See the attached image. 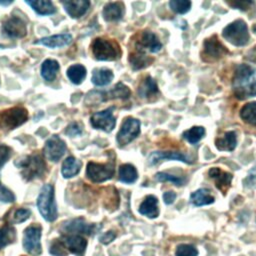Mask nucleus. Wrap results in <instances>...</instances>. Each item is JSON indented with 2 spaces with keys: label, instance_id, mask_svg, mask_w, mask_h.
<instances>
[{
  "label": "nucleus",
  "instance_id": "27",
  "mask_svg": "<svg viewBox=\"0 0 256 256\" xmlns=\"http://www.w3.org/2000/svg\"><path fill=\"white\" fill-rule=\"evenodd\" d=\"M81 168V162L75 157H67L62 164V175L64 178H71L78 174Z\"/></svg>",
  "mask_w": 256,
  "mask_h": 256
},
{
  "label": "nucleus",
  "instance_id": "33",
  "mask_svg": "<svg viewBox=\"0 0 256 256\" xmlns=\"http://www.w3.org/2000/svg\"><path fill=\"white\" fill-rule=\"evenodd\" d=\"M240 117L246 123L256 126V102L245 104L240 110Z\"/></svg>",
  "mask_w": 256,
  "mask_h": 256
},
{
  "label": "nucleus",
  "instance_id": "39",
  "mask_svg": "<svg viewBox=\"0 0 256 256\" xmlns=\"http://www.w3.org/2000/svg\"><path fill=\"white\" fill-rule=\"evenodd\" d=\"M198 250L191 244H180L176 248L175 256H197Z\"/></svg>",
  "mask_w": 256,
  "mask_h": 256
},
{
  "label": "nucleus",
  "instance_id": "21",
  "mask_svg": "<svg viewBox=\"0 0 256 256\" xmlns=\"http://www.w3.org/2000/svg\"><path fill=\"white\" fill-rule=\"evenodd\" d=\"M139 213L151 219L158 217L159 215L158 199L153 195H148L140 204Z\"/></svg>",
  "mask_w": 256,
  "mask_h": 256
},
{
  "label": "nucleus",
  "instance_id": "4",
  "mask_svg": "<svg viewBox=\"0 0 256 256\" xmlns=\"http://www.w3.org/2000/svg\"><path fill=\"white\" fill-rule=\"evenodd\" d=\"M15 164L20 168L21 174L26 180L41 177L46 169L43 158L38 154L29 155Z\"/></svg>",
  "mask_w": 256,
  "mask_h": 256
},
{
  "label": "nucleus",
  "instance_id": "29",
  "mask_svg": "<svg viewBox=\"0 0 256 256\" xmlns=\"http://www.w3.org/2000/svg\"><path fill=\"white\" fill-rule=\"evenodd\" d=\"M59 70V64L56 60L47 59L42 63L41 66V75L47 81H52L57 76Z\"/></svg>",
  "mask_w": 256,
  "mask_h": 256
},
{
  "label": "nucleus",
  "instance_id": "23",
  "mask_svg": "<svg viewBox=\"0 0 256 256\" xmlns=\"http://www.w3.org/2000/svg\"><path fill=\"white\" fill-rule=\"evenodd\" d=\"M124 6L120 2H111L104 6L103 17L106 21H118L122 18Z\"/></svg>",
  "mask_w": 256,
  "mask_h": 256
},
{
  "label": "nucleus",
  "instance_id": "32",
  "mask_svg": "<svg viewBox=\"0 0 256 256\" xmlns=\"http://www.w3.org/2000/svg\"><path fill=\"white\" fill-rule=\"evenodd\" d=\"M129 61H130L132 68L137 70V69H143V68L149 66L152 63L153 59L146 56L144 53L135 52L133 54H130Z\"/></svg>",
  "mask_w": 256,
  "mask_h": 256
},
{
  "label": "nucleus",
  "instance_id": "43",
  "mask_svg": "<svg viewBox=\"0 0 256 256\" xmlns=\"http://www.w3.org/2000/svg\"><path fill=\"white\" fill-rule=\"evenodd\" d=\"M254 2L252 1H235V2H227V4H229L230 6H232L233 8H238L240 10H247L249 9Z\"/></svg>",
  "mask_w": 256,
  "mask_h": 256
},
{
  "label": "nucleus",
  "instance_id": "7",
  "mask_svg": "<svg viewBox=\"0 0 256 256\" xmlns=\"http://www.w3.org/2000/svg\"><path fill=\"white\" fill-rule=\"evenodd\" d=\"M28 118V112L23 107H13L0 112V128L11 130L23 124Z\"/></svg>",
  "mask_w": 256,
  "mask_h": 256
},
{
  "label": "nucleus",
  "instance_id": "38",
  "mask_svg": "<svg viewBox=\"0 0 256 256\" xmlns=\"http://www.w3.org/2000/svg\"><path fill=\"white\" fill-rule=\"evenodd\" d=\"M170 8L178 13V14H185L191 8V2L188 0H171L169 2Z\"/></svg>",
  "mask_w": 256,
  "mask_h": 256
},
{
  "label": "nucleus",
  "instance_id": "13",
  "mask_svg": "<svg viewBox=\"0 0 256 256\" xmlns=\"http://www.w3.org/2000/svg\"><path fill=\"white\" fill-rule=\"evenodd\" d=\"M112 111L113 107H110L103 111L94 113L90 118L91 125L96 129H101L105 132H111L116 124V120Z\"/></svg>",
  "mask_w": 256,
  "mask_h": 256
},
{
  "label": "nucleus",
  "instance_id": "46",
  "mask_svg": "<svg viewBox=\"0 0 256 256\" xmlns=\"http://www.w3.org/2000/svg\"><path fill=\"white\" fill-rule=\"evenodd\" d=\"M243 182L248 188H256V172L250 173Z\"/></svg>",
  "mask_w": 256,
  "mask_h": 256
},
{
  "label": "nucleus",
  "instance_id": "26",
  "mask_svg": "<svg viewBox=\"0 0 256 256\" xmlns=\"http://www.w3.org/2000/svg\"><path fill=\"white\" fill-rule=\"evenodd\" d=\"M158 93L157 82L151 77L146 76L138 87V95L141 98H149L155 96Z\"/></svg>",
  "mask_w": 256,
  "mask_h": 256
},
{
  "label": "nucleus",
  "instance_id": "8",
  "mask_svg": "<svg viewBox=\"0 0 256 256\" xmlns=\"http://www.w3.org/2000/svg\"><path fill=\"white\" fill-rule=\"evenodd\" d=\"M228 53V49L218 40L216 35H213L204 41L201 57L203 61L210 63L219 60Z\"/></svg>",
  "mask_w": 256,
  "mask_h": 256
},
{
  "label": "nucleus",
  "instance_id": "44",
  "mask_svg": "<svg viewBox=\"0 0 256 256\" xmlns=\"http://www.w3.org/2000/svg\"><path fill=\"white\" fill-rule=\"evenodd\" d=\"M81 133H82V128L78 123L70 124L66 130V134H68L69 136H76Z\"/></svg>",
  "mask_w": 256,
  "mask_h": 256
},
{
  "label": "nucleus",
  "instance_id": "28",
  "mask_svg": "<svg viewBox=\"0 0 256 256\" xmlns=\"http://www.w3.org/2000/svg\"><path fill=\"white\" fill-rule=\"evenodd\" d=\"M113 77H114L113 72L110 69L99 68L93 71L91 80H92V83L97 86H105L112 81Z\"/></svg>",
  "mask_w": 256,
  "mask_h": 256
},
{
  "label": "nucleus",
  "instance_id": "48",
  "mask_svg": "<svg viewBox=\"0 0 256 256\" xmlns=\"http://www.w3.org/2000/svg\"><path fill=\"white\" fill-rule=\"evenodd\" d=\"M12 3V1H9V2H3V1H0V4H4V5H7V4H10Z\"/></svg>",
  "mask_w": 256,
  "mask_h": 256
},
{
  "label": "nucleus",
  "instance_id": "36",
  "mask_svg": "<svg viewBox=\"0 0 256 256\" xmlns=\"http://www.w3.org/2000/svg\"><path fill=\"white\" fill-rule=\"evenodd\" d=\"M16 237L15 230L10 226L0 227V250L14 241Z\"/></svg>",
  "mask_w": 256,
  "mask_h": 256
},
{
  "label": "nucleus",
  "instance_id": "22",
  "mask_svg": "<svg viewBox=\"0 0 256 256\" xmlns=\"http://www.w3.org/2000/svg\"><path fill=\"white\" fill-rule=\"evenodd\" d=\"M72 41V36L68 33H64V34H58V35H53V36H49V37H44L42 39H39L38 41H36V44H42L51 48H55V47H63L68 45L69 43H71Z\"/></svg>",
  "mask_w": 256,
  "mask_h": 256
},
{
  "label": "nucleus",
  "instance_id": "1",
  "mask_svg": "<svg viewBox=\"0 0 256 256\" xmlns=\"http://www.w3.org/2000/svg\"><path fill=\"white\" fill-rule=\"evenodd\" d=\"M232 89L240 100L256 96V69L248 64L238 65L232 79Z\"/></svg>",
  "mask_w": 256,
  "mask_h": 256
},
{
  "label": "nucleus",
  "instance_id": "17",
  "mask_svg": "<svg viewBox=\"0 0 256 256\" xmlns=\"http://www.w3.org/2000/svg\"><path fill=\"white\" fill-rule=\"evenodd\" d=\"M2 31L10 38H21L26 35V25L19 17H11L3 23Z\"/></svg>",
  "mask_w": 256,
  "mask_h": 256
},
{
  "label": "nucleus",
  "instance_id": "19",
  "mask_svg": "<svg viewBox=\"0 0 256 256\" xmlns=\"http://www.w3.org/2000/svg\"><path fill=\"white\" fill-rule=\"evenodd\" d=\"M208 175L211 179L214 180L216 187L225 195L228 189L230 188V184L232 181V174L218 167H212L208 171Z\"/></svg>",
  "mask_w": 256,
  "mask_h": 256
},
{
  "label": "nucleus",
  "instance_id": "6",
  "mask_svg": "<svg viewBox=\"0 0 256 256\" xmlns=\"http://www.w3.org/2000/svg\"><path fill=\"white\" fill-rule=\"evenodd\" d=\"M129 88L123 83H117L112 89L109 91H93L86 98V102L88 103H98L111 99H127L130 96Z\"/></svg>",
  "mask_w": 256,
  "mask_h": 256
},
{
  "label": "nucleus",
  "instance_id": "31",
  "mask_svg": "<svg viewBox=\"0 0 256 256\" xmlns=\"http://www.w3.org/2000/svg\"><path fill=\"white\" fill-rule=\"evenodd\" d=\"M26 3L29 4L40 15H49V14H53L56 11L51 1L32 0V1H26Z\"/></svg>",
  "mask_w": 256,
  "mask_h": 256
},
{
  "label": "nucleus",
  "instance_id": "20",
  "mask_svg": "<svg viewBox=\"0 0 256 256\" xmlns=\"http://www.w3.org/2000/svg\"><path fill=\"white\" fill-rule=\"evenodd\" d=\"M66 12L72 17V18H79L83 16L89 6L90 2L87 0H72V1H63L62 2Z\"/></svg>",
  "mask_w": 256,
  "mask_h": 256
},
{
  "label": "nucleus",
  "instance_id": "18",
  "mask_svg": "<svg viewBox=\"0 0 256 256\" xmlns=\"http://www.w3.org/2000/svg\"><path fill=\"white\" fill-rule=\"evenodd\" d=\"M178 160L187 164H192L193 161L181 152L177 151H154L148 156V162L150 165H155L162 160Z\"/></svg>",
  "mask_w": 256,
  "mask_h": 256
},
{
  "label": "nucleus",
  "instance_id": "12",
  "mask_svg": "<svg viewBox=\"0 0 256 256\" xmlns=\"http://www.w3.org/2000/svg\"><path fill=\"white\" fill-rule=\"evenodd\" d=\"M58 241L67 252V254L70 252L76 256H84L87 247V241L82 236L76 234L64 235L59 238Z\"/></svg>",
  "mask_w": 256,
  "mask_h": 256
},
{
  "label": "nucleus",
  "instance_id": "34",
  "mask_svg": "<svg viewBox=\"0 0 256 256\" xmlns=\"http://www.w3.org/2000/svg\"><path fill=\"white\" fill-rule=\"evenodd\" d=\"M67 76L72 83L80 84L86 76V69L83 65L80 64L72 65L67 70Z\"/></svg>",
  "mask_w": 256,
  "mask_h": 256
},
{
  "label": "nucleus",
  "instance_id": "45",
  "mask_svg": "<svg viewBox=\"0 0 256 256\" xmlns=\"http://www.w3.org/2000/svg\"><path fill=\"white\" fill-rule=\"evenodd\" d=\"M116 238V233L114 231H108L104 234H102L99 237V240L102 244H109Z\"/></svg>",
  "mask_w": 256,
  "mask_h": 256
},
{
  "label": "nucleus",
  "instance_id": "49",
  "mask_svg": "<svg viewBox=\"0 0 256 256\" xmlns=\"http://www.w3.org/2000/svg\"><path fill=\"white\" fill-rule=\"evenodd\" d=\"M253 31L256 33V25H254V26H253Z\"/></svg>",
  "mask_w": 256,
  "mask_h": 256
},
{
  "label": "nucleus",
  "instance_id": "2",
  "mask_svg": "<svg viewBox=\"0 0 256 256\" xmlns=\"http://www.w3.org/2000/svg\"><path fill=\"white\" fill-rule=\"evenodd\" d=\"M37 207L42 217L49 222L57 218V207L54 198V188L50 184H45L38 196Z\"/></svg>",
  "mask_w": 256,
  "mask_h": 256
},
{
  "label": "nucleus",
  "instance_id": "37",
  "mask_svg": "<svg viewBox=\"0 0 256 256\" xmlns=\"http://www.w3.org/2000/svg\"><path fill=\"white\" fill-rule=\"evenodd\" d=\"M155 178L160 182H171L176 186H182L186 183V179L184 177L175 176L166 172H158L155 175Z\"/></svg>",
  "mask_w": 256,
  "mask_h": 256
},
{
  "label": "nucleus",
  "instance_id": "30",
  "mask_svg": "<svg viewBox=\"0 0 256 256\" xmlns=\"http://www.w3.org/2000/svg\"><path fill=\"white\" fill-rule=\"evenodd\" d=\"M138 173L136 168L131 164H123L119 167V180L123 183L131 184L137 180Z\"/></svg>",
  "mask_w": 256,
  "mask_h": 256
},
{
  "label": "nucleus",
  "instance_id": "9",
  "mask_svg": "<svg viewBox=\"0 0 256 256\" xmlns=\"http://www.w3.org/2000/svg\"><path fill=\"white\" fill-rule=\"evenodd\" d=\"M41 227L38 225L28 226L24 231L23 246L31 256H39L42 253L41 247Z\"/></svg>",
  "mask_w": 256,
  "mask_h": 256
},
{
  "label": "nucleus",
  "instance_id": "41",
  "mask_svg": "<svg viewBox=\"0 0 256 256\" xmlns=\"http://www.w3.org/2000/svg\"><path fill=\"white\" fill-rule=\"evenodd\" d=\"M15 200L14 194L5 186H3L0 182V201L6 202V203H11Z\"/></svg>",
  "mask_w": 256,
  "mask_h": 256
},
{
  "label": "nucleus",
  "instance_id": "25",
  "mask_svg": "<svg viewBox=\"0 0 256 256\" xmlns=\"http://www.w3.org/2000/svg\"><path fill=\"white\" fill-rule=\"evenodd\" d=\"M214 201H215L214 196L206 188H200L195 192H193L190 196V202L194 206H198V207L212 204L214 203Z\"/></svg>",
  "mask_w": 256,
  "mask_h": 256
},
{
  "label": "nucleus",
  "instance_id": "47",
  "mask_svg": "<svg viewBox=\"0 0 256 256\" xmlns=\"http://www.w3.org/2000/svg\"><path fill=\"white\" fill-rule=\"evenodd\" d=\"M163 199L166 204H172L176 199V193L174 191H166L163 194Z\"/></svg>",
  "mask_w": 256,
  "mask_h": 256
},
{
  "label": "nucleus",
  "instance_id": "15",
  "mask_svg": "<svg viewBox=\"0 0 256 256\" xmlns=\"http://www.w3.org/2000/svg\"><path fill=\"white\" fill-rule=\"evenodd\" d=\"M65 151L66 144L57 135H53L52 137H50L44 146V153L46 157L53 162H57L64 155Z\"/></svg>",
  "mask_w": 256,
  "mask_h": 256
},
{
  "label": "nucleus",
  "instance_id": "5",
  "mask_svg": "<svg viewBox=\"0 0 256 256\" xmlns=\"http://www.w3.org/2000/svg\"><path fill=\"white\" fill-rule=\"evenodd\" d=\"M222 36L235 46L246 45L249 41V32L246 22L241 19L233 21L223 29Z\"/></svg>",
  "mask_w": 256,
  "mask_h": 256
},
{
  "label": "nucleus",
  "instance_id": "42",
  "mask_svg": "<svg viewBox=\"0 0 256 256\" xmlns=\"http://www.w3.org/2000/svg\"><path fill=\"white\" fill-rule=\"evenodd\" d=\"M11 156V149L6 145H0V169Z\"/></svg>",
  "mask_w": 256,
  "mask_h": 256
},
{
  "label": "nucleus",
  "instance_id": "11",
  "mask_svg": "<svg viewBox=\"0 0 256 256\" xmlns=\"http://www.w3.org/2000/svg\"><path fill=\"white\" fill-rule=\"evenodd\" d=\"M140 133V122L139 120L128 117L122 123V126L117 134V143L119 146H125L133 141Z\"/></svg>",
  "mask_w": 256,
  "mask_h": 256
},
{
  "label": "nucleus",
  "instance_id": "40",
  "mask_svg": "<svg viewBox=\"0 0 256 256\" xmlns=\"http://www.w3.org/2000/svg\"><path fill=\"white\" fill-rule=\"evenodd\" d=\"M30 214H31V212H30V210H28V209H25V208L17 209V210L14 212L12 222H13V223H22V222L26 221V220L29 218Z\"/></svg>",
  "mask_w": 256,
  "mask_h": 256
},
{
  "label": "nucleus",
  "instance_id": "14",
  "mask_svg": "<svg viewBox=\"0 0 256 256\" xmlns=\"http://www.w3.org/2000/svg\"><path fill=\"white\" fill-rule=\"evenodd\" d=\"M135 48H136V52H140V53H143L145 51L156 53L161 50L162 44L154 33L150 31H144L140 34L139 39L136 40Z\"/></svg>",
  "mask_w": 256,
  "mask_h": 256
},
{
  "label": "nucleus",
  "instance_id": "35",
  "mask_svg": "<svg viewBox=\"0 0 256 256\" xmlns=\"http://www.w3.org/2000/svg\"><path fill=\"white\" fill-rule=\"evenodd\" d=\"M205 135V129L202 126H193L182 133V137L191 144H196Z\"/></svg>",
  "mask_w": 256,
  "mask_h": 256
},
{
  "label": "nucleus",
  "instance_id": "24",
  "mask_svg": "<svg viewBox=\"0 0 256 256\" xmlns=\"http://www.w3.org/2000/svg\"><path fill=\"white\" fill-rule=\"evenodd\" d=\"M236 145L237 138L234 131H228L215 140V146L220 151H233Z\"/></svg>",
  "mask_w": 256,
  "mask_h": 256
},
{
  "label": "nucleus",
  "instance_id": "16",
  "mask_svg": "<svg viewBox=\"0 0 256 256\" xmlns=\"http://www.w3.org/2000/svg\"><path fill=\"white\" fill-rule=\"evenodd\" d=\"M97 229L98 228L95 224H89L82 218H77V219L67 221V222L63 223V225L61 226L62 231L67 232V233L76 234V235H78V233L91 235L95 231H97Z\"/></svg>",
  "mask_w": 256,
  "mask_h": 256
},
{
  "label": "nucleus",
  "instance_id": "10",
  "mask_svg": "<svg viewBox=\"0 0 256 256\" xmlns=\"http://www.w3.org/2000/svg\"><path fill=\"white\" fill-rule=\"evenodd\" d=\"M87 177L95 183L104 182L112 178L114 174V162L110 161L106 164L89 162L86 169Z\"/></svg>",
  "mask_w": 256,
  "mask_h": 256
},
{
  "label": "nucleus",
  "instance_id": "3",
  "mask_svg": "<svg viewBox=\"0 0 256 256\" xmlns=\"http://www.w3.org/2000/svg\"><path fill=\"white\" fill-rule=\"evenodd\" d=\"M94 57L101 61H113L120 57L121 50L117 42L105 38H96L91 44Z\"/></svg>",
  "mask_w": 256,
  "mask_h": 256
}]
</instances>
